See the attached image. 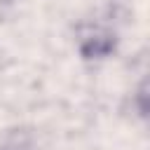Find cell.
Returning a JSON list of instances; mask_svg holds the SVG:
<instances>
[{"instance_id": "cell-1", "label": "cell", "mask_w": 150, "mask_h": 150, "mask_svg": "<svg viewBox=\"0 0 150 150\" xmlns=\"http://www.w3.org/2000/svg\"><path fill=\"white\" fill-rule=\"evenodd\" d=\"M77 52L84 61H103L117 47V26L110 14L84 19L77 26Z\"/></svg>"}]
</instances>
